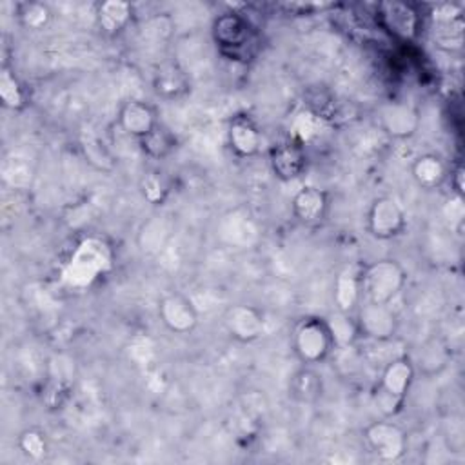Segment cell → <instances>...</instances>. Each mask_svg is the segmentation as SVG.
Listing matches in <instances>:
<instances>
[{
  "label": "cell",
  "instance_id": "83f0119b",
  "mask_svg": "<svg viewBox=\"0 0 465 465\" xmlns=\"http://www.w3.org/2000/svg\"><path fill=\"white\" fill-rule=\"evenodd\" d=\"M140 189L143 198L153 205L162 203L167 196V185L163 183V178L158 173L143 174V178L140 180Z\"/></svg>",
  "mask_w": 465,
  "mask_h": 465
},
{
  "label": "cell",
  "instance_id": "8fae6325",
  "mask_svg": "<svg viewBox=\"0 0 465 465\" xmlns=\"http://www.w3.org/2000/svg\"><path fill=\"white\" fill-rule=\"evenodd\" d=\"M434 38L445 51H460L463 45V15L456 4H440L432 11Z\"/></svg>",
  "mask_w": 465,
  "mask_h": 465
},
{
  "label": "cell",
  "instance_id": "2e32d148",
  "mask_svg": "<svg viewBox=\"0 0 465 465\" xmlns=\"http://www.w3.org/2000/svg\"><path fill=\"white\" fill-rule=\"evenodd\" d=\"M291 209L298 222L305 225H314L327 216L329 193L314 185H305L292 196Z\"/></svg>",
  "mask_w": 465,
  "mask_h": 465
},
{
  "label": "cell",
  "instance_id": "484cf974",
  "mask_svg": "<svg viewBox=\"0 0 465 465\" xmlns=\"http://www.w3.org/2000/svg\"><path fill=\"white\" fill-rule=\"evenodd\" d=\"M18 447L20 450L33 460H40L44 458V454L47 452V440L45 434L38 429H25L20 436H18Z\"/></svg>",
  "mask_w": 465,
  "mask_h": 465
},
{
  "label": "cell",
  "instance_id": "44dd1931",
  "mask_svg": "<svg viewBox=\"0 0 465 465\" xmlns=\"http://www.w3.org/2000/svg\"><path fill=\"white\" fill-rule=\"evenodd\" d=\"M138 145L142 153L153 160H163L169 156L176 147V138L169 129H165L162 124H158L149 134L138 140Z\"/></svg>",
  "mask_w": 465,
  "mask_h": 465
},
{
  "label": "cell",
  "instance_id": "6da1fadb",
  "mask_svg": "<svg viewBox=\"0 0 465 465\" xmlns=\"http://www.w3.org/2000/svg\"><path fill=\"white\" fill-rule=\"evenodd\" d=\"M412 381L414 363L409 356H396L383 367L374 391V405L385 418L396 416L401 411Z\"/></svg>",
  "mask_w": 465,
  "mask_h": 465
},
{
  "label": "cell",
  "instance_id": "d4e9b609",
  "mask_svg": "<svg viewBox=\"0 0 465 465\" xmlns=\"http://www.w3.org/2000/svg\"><path fill=\"white\" fill-rule=\"evenodd\" d=\"M18 18L29 29H42L51 20V11L42 2H25L20 4Z\"/></svg>",
  "mask_w": 465,
  "mask_h": 465
},
{
  "label": "cell",
  "instance_id": "603a6c76",
  "mask_svg": "<svg viewBox=\"0 0 465 465\" xmlns=\"http://www.w3.org/2000/svg\"><path fill=\"white\" fill-rule=\"evenodd\" d=\"M154 89L163 98H176L189 89V84H187L185 74L180 69L169 65L156 73Z\"/></svg>",
  "mask_w": 465,
  "mask_h": 465
},
{
  "label": "cell",
  "instance_id": "30bf717a",
  "mask_svg": "<svg viewBox=\"0 0 465 465\" xmlns=\"http://www.w3.org/2000/svg\"><path fill=\"white\" fill-rule=\"evenodd\" d=\"M158 316L165 329L174 334H187L198 325V311L194 303L180 292H169L160 300Z\"/></svg>",
  "mask_w": 465,
  "mask_h": 465
},
{
  "label": "cell",
  "instance_id": "d6986e66",
  "mask_svg": "<svg viewBox=\"0 0 465 465\" xmlns=\"http://www.w3.org/2000/svg\"><path fill=\"white\" fill-rule=\"evenodd\" d=\"M411 173H412L414 182L421 189H436L449 176L447 163L441 160V156H438L434 153H423V154L416 156L411 165Z\"/></svg>",
  "mask_w": 465,
  "mask_h": 465
},
{
  "label": "cell",
  "instance_id": "5bb4252c",
  "mask_svg": "<svg viewBox=\"0 0 465 465\" xmlns=\"http://www.w3.org/2000/svg\"><path fill=\"white\" fill-rule=\"evenodd\" d=\"M156 109L143 100H127L118 111V125L136 142L158 125Z\"/></svg>",
  "mask_w": 465,
  "mask_h": 465
},
{
  "label": "cell",
  "instance_id": "cb8c5ba5",
  "mask_svg": "<svg viewBox=\"0 0 465 465\" xmlns=\"http://www.w3.org/2000/svg\"><path fill=\"white\" fill-rule=\"evenodd\" d=\"M0 96L4 105L13 111H18L25 105V91L7 67H4L0 73Z\"/></svg>",
  "mask_w": 465,
  "mask_h": 465
},
{
  "label": "cell",
  "instance_id": "7c38bea8",
  "mask_svg": "<svg viewBox=\"0 0 465 465\" xmlns=\"http://www.w3.org/2000/svg\"><path fill=\"white\" fill-rule=\"evenodd\" d=\"M269 165L272 174L282 182L300 178L307 167V154L303 143L291 138L274 145L269 154Z\"/></svg>",
  "mask_w": 465,
  "mask_h": 465
},
{
  "label": "cell",
  "instance_id": "e0dca14e",
  "mask_svg": "<svg viewBox=\"0 0 465 465\" xmlns=\"http://www.w3.org/2000/svg\"><path fill=\"white\" fill-rule=\"evenodd\" d=\"M383 129L394 138L411 136L418 129V113L401 102H389L380 109Z\"/></svg>",
  "mask_w": 465,
  "mask_h": 465
},
{
  "label": "cell",
  "instance_id": "277c9868",
  "mask_svg": "<svg viewBox=\"0 0 465 465\" xmlns=\"http://www.w3.org/2000/svg\"><path fill=\"white\" fill-rule=\"evenodd\" d=\"M111 260L113 252L105 242L87 238L74 249L65 269V280L74 285H89L100 272L111 267Z\"/></svg>",
  "mask_w": 465,
  "mask_h": 465
},
{
  "label": "cell",
  "instance_id": "ffe728a7",
  "mask_svg": "<svg viewBox=\"0 0 465 465\" xmlns=\"http://www.w3.org/2000/svg\"><path fill=\"white\" fill-rule=\"evenodd\" d=\"M133 18V7L122 0H107L96 5V22L105 35L122 33Z\"/></svg>",
  "mask_w": 465,
  "mask_h": 465
},
{
  "label": "cell",
  "instance_id": "7402d4cb",
  "mask_svg": "<svg viewBox=\"0 0 465 465\" xmlns=\"http://www.w3.org/2000/svg\"><path fill=\"white\" fill-rule=\"evenodd\" d=\"M289 391H291L292 398H296L298 401L311 403V401L318 400L322 394V380L312 369L305 367L292 376Z\"/></svg>",
  "mask_w": 465,
  "mask_h": 465
},
{
  "label": "cell",
  "instance_id": "9a60e30c",
  "mask_svg": "<svg viewBox=\"0 0 465 465\" xmlns=\"http://www.w3.org/2000/svg\"><path fill=\"white\" fill-rule=\"evenodd\" d=\"M227 143L238 158H251L262 147V131L249 114H236L227 127Z\"/></svg>",
  "mask_w": 465,
  "mask_h": 465
},
{
  "label": "cell",
  "instance_id": "52a82bcc",
  "mask_svg": "<svg viewBox=\"0 0 465 465\" xmlns=\"http://www.w3.org/2000/svg\"><path fill=\"white\" fill-rule=\"evenodd\" d=\"M407 227L403 207L391 196H378L367 211V231L378 240L400 236Z\"/></svg>",
  "mask_w": 465,
  "mask_h": 465
},
{
  "label": "cell",
  "instance_id": "3957f363",
  "mask_svg": "<svg viewBox=\"0 0 465 465\" xmlns=\"http://www.w3.org/2000/svg\"><path fill=\"white\" fill-rule=\"evenodd\" d=\"M334 336L323 318H303L292 334V349L303 365H316L327 360L334 349Z\"/></svg>",
  "mask_w": 465,
  "mask_h": 465
},
{
  "label": "cell",
  "instance_id": "5b68a950",
  "mask_svg": "<svg viewBox=\"0 0 465 465\" xmlns=\"http://www.w3.org/2000/svg\"><path fill=\"white\" fill-rule=\"evenodd\" d=\"M211 33L218 49L231 58L245 56L252 44V27L249 20L234 11L218 15L213 22Z\"/></svg>",
  "mask_w": 465,
  "mask_h": 465
},
{
  "label": "cell",
  "instance_id": "8992f818",
  "mask_svg": "<svg viewBox=\"0 0 465 465\" xmlns=\"http://www.w3.org/2000/svg\"><path fill=\"white\" fill-rule=\"evenodd\" d=\"M363 438L372 454L385 463L401 460L409 447L407 432L391 420H378L369 423L363 430Z\"/></svg>",
  "mask_w": 465,
  "mask_h": 465
},
{
  "label": "cell",
  "instance_id": "4316f807",
  "mask_svg": "<svg viewBox=\"0 0 465 465\" xmlns=\"http://www.w3.org/2000/svg\"><path fill=\"white\" fill-rule=\"evenodd\" d=\"M329 327L332 331L334 336V343L338 345H345L351 343L356 336H358V329H356V322L351 318V314L345 312H338L336 316H332V320H327Z\"/></svg>",
  "mask_w": 465,
  "mask_h": 465
},
{
  "label": "cell",
  "instance_id": "ac0fdd59",
  "mask_svg": "<svg viewBox=\"0 0 465 465\" xmlns=\"http://www.w3.org/2000/svg\"><path fill=\"white\" fill-rule=\"evenodd\" d=\"M334 303L338 312L351 314L361 303V272L347 267L334 282Z\"/></svg>",
  "mask_w": 465,
  "mask_h": 465
},
{
  "label": "cell",
  "instance_id": "7a4b0ae2",
  "mask_svg": "<svg viewBox=\"0 0 465 465\" xmlns=\"http://www.w3.org/2000/svg\"><path fill=\"white\" fill-rule=\"evenodd\" d=\"M407 272L403 265L392 258L378 260L361 271V298L372 303L391 302L403 291Z\"/></svg>",
  "mask_w": 465,
  "mask_h": 465
},
{
  "label": "cell",
  "instance_id": "9c48e42d",
  "mask_svg": "<svg viewBox=\"0 0 465 465\" xmlns=\"http://www.w3.org/2000/svg\"><path fill=\"white\" fill-rule=\"evenodd\" d=\"M378 22L383 31L398 40H414L421 27V16L407 2H381L378 5Z\"/></svg>",
  "mask_w": 465,
  "mask_h": 465
},
{
  "label": "cell",
  "instance_id": "4fadbf2b",
  "mask_svg": "<svg viewBox=\"0 0 465 465\" xmlns=\"http://www.w3.org/2000/svg\"><path fill=\"white\" fill-rule=\"evenodd\" d=\"M223 325L234 340L249 343L262 336L265 320L262 311H258L254 305L236 303L225 311Z\"/></svg>",
  "mask_w": 465,
  "mask_h": 465
},
{
  "label": "cell",
  "instance_id": "ba28073f",
  "mask_svg": "<svg viewBox=\"0 0 465 465\" xmlns=\"http://www.w3.org/2000/svg\"><path fill=\"white\" fill-rule=\"evenodd\" d=\"M358 314L354 318L358 336H365L374 341H387L394 336L398 322L391 305L361 302L358 305Z\"/></svg>",
  "mask_w": 465,
  "mask_h": 465
}]
</instances>
